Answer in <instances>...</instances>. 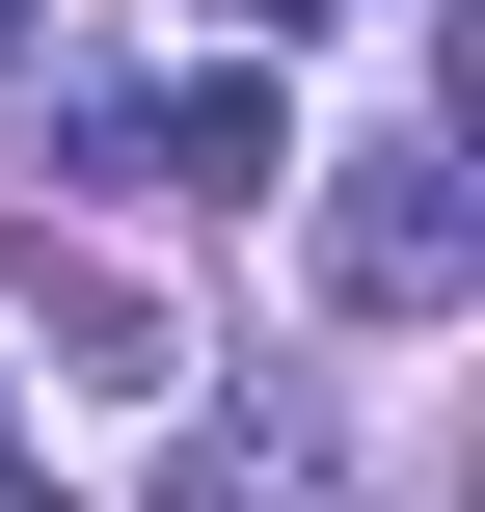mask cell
Instances as JSON below:
<instances>
[{"mask_svg": "<svg viewBox=\"0 0 485 512\" xmlns=\"http://www.w3.org/2000/svg\"><path fill=\"white\" fill-rule=\"evenodd\" d=\"M162 512H270V459H243V432H189V459H162Z\"/></svg>", "mask_w": 485, "mask_h": 512, "instance_id": "obj_3", "label": "cell"}, {"mask_svg": "<svg viewBox=\"0 0 485 512\" xmlns=\"http://www.w3.org/2000/svg\"><path fill=\"white\" fill-rule=\"evenodd\" d=\"M0 486H27V432H0Z\"/></svg>", "mask_w": 485, "mask_h": 512, "instance_id": "obj_4", "label": "cell"}, {"mask_svg": "<svg viewBox=\"0 0 485 512\" xmlns=\"http://www.w3.org/2000/svg\"><path fill=\"white\" fill-rule=\"evenodd\" d=\"M135 162H162V189H297V108H270V81H189Z\"/></svg>", "mask_w": 485, "mask_h": 512, "instance_id": "obj_2", "label": "cell"}, {"mask_svg": "<svg viewBox=\"0 0 485 512\" xmlns=\"http://www.w3.org/2000/svg\"><path fill=\"white\" fill-rule=\"evenodd\" d=\"M459 270H485L459 135H351V162H324V297H351V324H459Z\"/></svg>", "mask_w": 485, "mask_h": 512, "instance_id": "obj_1", "label": "cell"}]
</instances>
